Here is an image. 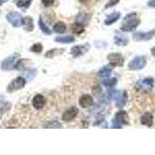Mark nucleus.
I'll return each mask as SVG.
<instances>
[{
	"label": "nucleus",
	"instance_id": "f257e3e1",
	"mask_svg": "<svg viewBox=\"0 0 155 155\" xmlns=\"http://www.w3.org/2000/svg\"><path fill=\"white\" fill-rule=\"evenodd\" d=\"M140 23V19L136 12H130L124 17L120 30L123 32H132L137 29Z\"/></svg>",
	"mask_w": 155,
	"mask_h": 155
},
{
	"label": "nucleus",
	"instance_id": "f03ea898",
	"mask_svg": "<svg viewBox=\"0 0 155 155\" xmlns=\"http://www.w3.org/2000/svg\"><path fill=\"white\" fill-rule=\"evenodd\" d=\"M109 97L112 100L115 101L116 106L120 109L126 106L127 101V93L125 90L120 91V90L113 89L109 92Z\"/></svg>",
	"mask_w": 155,
	"mask_h": 155
},
{
	"label": "nucleus",
	"instance_id": "7ed1b4c3",
	"mask_svg": "<svg viewBox=\"0 0 155 155\" xmlns=\"http://www.w3.org/2000/svg\"><path fill=\"white\" fill-rule=\"evenodd\" d=\"M154 85V79L153 78L147 77L138 80L136 83V88L137 91L143 93L151 92Z\"/></svg>",
	"mask_w": 155,
	"mask_h": 155
},
{
	"label": "nucleus",
	"instance_id": "20e7f679",
	"mask_svg": "<svg viewBox=\"0 0 155 155\" xmlns=\"http://www.w3.org/2000/svg\"><path fill=\"white\" fill-rule=\"evenodd\" d=\"M128 114L125 110H120L116 113L114 119L112 121L113 128H122V125H128Z\"/></svg>",
	"mask_w": 155,
	"mask_h": 155
},
{
	"label": "nucleus",
	"instance_id": "39448f33",
	"mask_svg": "<svg viewBox=\"0 0 155 155\" xmlns=\"http://www.w3.org/2000/svg\"><path fill=\"white\" fill-rule=\"evenodd\" d=\"M147 64V59L144 56H137L128 64V68L130 71H139L143 69Z\"/></svg>",
	"mask_w": 155,
	"mask_h": 155
},
{
	"label": "nucleus",
	"instance_id": "423d86ee",
	"mask_svg": "<svg viewBox=\"0 0 155 155\" xmlns=\"http://www.w3.org/2000/svg\"><path fill=\"white\" fill-rule=\"evenodd\" d=\"M107 59L112 67H124V58L120 53H110L107 56Z\"/></svg>",
	"mask_w": 155,
	"mask_h": 155
},
{
	"label": "nucleus",
	"instance_id": "0eeeda50",
	"mask_svg": "<svg viewBox=\"0 0 155 155\" xmlns=\"http://www.w3.org/2000/svg\"><path fill=\"white\" fill-rule=\"evenodd\" d=\"M19 57V54L15 53L12 55L8 57L7 58H5V60L2 61V62L1 63V68L3 71H10L15 68V65L16 64V62Z\"/></svg>",
	"mask_w": 155,
	"mask_h": 155
},
{
	"label": "nucleus",
	"instance_id": "6e6552de",
	"mask_svg": "<svg viewBox=\"0 0 155 155\" xmlns=\"http://www.w3.org/2000/svg\"><path fill=\"white\" fill-rule=\"evenodd\" d=\"M155 37V29L147 32H136L133 34V39L135 41H148Z\"/></svg>",
	"mask_w": 155,
	"mask_h": 155
},
{
	"label": "nucleus",
	"instance_id": "1a4fd4ad",
	"mask_svg": "<svg viewBox=\"0 0 155 155\" xmlns=\"http://www.w3.org/2000/svg\"><path fill=\"white\" fill-rule=\"evenodd\" d=\"M26 80L22 77H17L14 80H12L9 85L7 87V91L9 92H12L14 91H17L19 89H21L26 85Z\"/></svg>",
	"mask_w": 155,
	"mask_h": 155
},
{
	"label": "nucleus",
	"instance_id": "9d476101",
	"mask_svg": "<svg viewBox=\"0 0 155 155\" xmlns=\"http://www.w3.org/2000/svg\"><path fill=\"white\" fill-rule=\"evenodd\" d=\"M89 49L90 44L88 43L82 44V45H75L71 49V54L72 55L73 58H78L87 53Z\"/></svg>",
	"mask_w": 155,
	"mask_h": 155
},
{
	"label": "nucleus",
	"instance_id": "9b49d317",
	"mask_svg": "<svg viewBox=\"0 0 155 155\" xmlns=\"http://www.w3.org/2000/svg\"><path fill=\"white\" fill-rule=\"evenodd\" d=\"M8 22L12 24V27H19L22 26L23 23V18H22L21 14L18 12H11L6 16Z\"/></svg>",
	"mask_w": 155,
	"mask_h": 155
},
{
	"label": "nucleus",
	"instance_id": "f8f14e48",
	"mask_svg": "<svg viewBox=\"0 0 155 155\" xmlns=\"http://www.w3.org/2000/svg\"><path fill=\"white\" fill-rule=\"evenodd\" d=\"M78 113V109L75 106H72L68 109L62 115V120L64 122L72 121L73 120L76 118Z\"/></svg>",
	"mask_w": 155,
	"mask_h": 155
},
{
	"label": "nucleus",
	"instance_id": "ddd939ff",
	"mask_svg": "<svg viewBox=\"0 0 155 155\" xmlns=\"http://www.w3.org/2000/svg\"><path fill=\"white\" fill-rule=\"evenodd\" d=\"M45 103H46V100H45V98L41 94H37L34 97V99L32 100V104L33 106L35 109L37 110H40V109H43L45 106Z\"/></svg>",
	"mask_w": 155,
	"mask_h": 155
},
{
	"label": "nucleus",
	"instance_id": "4468645a",
	"mask_svg": "<svg viewBox=\"0 0 155 155\" xmlns=\"http://www.w3.org/2000/svg\"><path fill=\"white\" fill-rule=\"evenodd\" d=\"M78 103L81 108L86 109L93 105V99L90 95H84L80 97Z\"/></svg>",
	"mask_w": 155,
	"mask_h": 155
},
{
	"label": "nucleus",
	"instance_id": "2eb2a0df",
	"mask_svg": "<svg viewBox=\"0 0 155 155\" xmlns=\"http://www.w3.org/2000/svg\"><path fill=\"white\" fill-rule=\"evenodd\" d=\"M120 16H121V13H120V12H112V13L108 15L106 19L104 20V24L106 25V26H110V25L116 23V21H118L119 19H120Z\"/></svg>",
	"mask_w": 155,
	"mask_h": 155
},
{
	"label": "nucleus",
	"instance_id": "dca6fc26",
	"mask_svg": "<svg viewBox=\"0 0 155 155\" xmlns=\"http://www.w3.org/2000/svg\"><path fill=\"white\" fill-rule=\"evenodd\" d=\"M140 123L143 125L147 126L148 127H151L153 123V115L150 113H145L143 116H141Z\"/></svg>",
	"mask_w": 155,
	"mask_h": 155
},
{
	"label": "nucleus",
	"instance_id": "f3484780",
	"mask_svg": "<svg viewBox=\"0 0 155 155\" xmlns=\"http://www.w3.org/2000/svg\"><path fill=\"white\" fill-rule=\"evenodd\" d=\"M114 43L117 46L125 47L128 44L129 40L126 36L123 34H116L114 37Z\"/></svg>",
	"mask_w": 155,
	"mask_h": 155
},
{
	"label": "nucleus",
	"instance_id": "a211bd4d",
	"mask_svg": "<svg viewBox=\"0 0 155 155\" xmlns=\"http://www.w3.org/2000/svg\"><path fill=\"white\" fill-rule=\"evenodd\" d=\"M23 26L24 27L25 30L27 32H31L34 30V19L30 16H26L23 18Z\"/></svg>",
	"mask_w": 155,
	"mask_h": 155
},
{
	"label": "nucleus",
	"instance_id": "6ab92c4d",
	"mask_svg": "<svg viewBox=\"0 0 155 155\" xmlns=\"http://www.w3.org/2000/svg\"><path fill=\"white\" fill-rule=\"evenodd\" d=\"M71 31H72L73 34L80 35L85 31V26H84L83 23H80V22H76V23H73L71 25Z\"/></svg>",
	"mask_w": 155,
	"mask_h": 155
},
{
	"label": "nucleus",
	"instance_id": "aec40b11",
	"mask_svg": "<svg viewBox=\"0 0 155 155\" xmlns=\"http://www.w3.org/2000/svg\"><path fill=\"white\" fill-rule=\"evenodd\" d=\"M54 42L60 44H71L74 42L73 36H58L54 38Z\"/></svg>",
	"mask_w": 155,
	"mask_h": 155
},
{
	"label": "nucleus",
	"instance_id": "412c9836",
	"mask_svg": "<svg viewBox=\"0 0 155 155\" xmlns=\"http://www.w3.org/2000/svg\"><path fill=\"white\" fill-rule=\"evenodd\" d=\"M38 26H39V27H40V29H41V31H42L43 34H45V35H48V36L51 35V34H52V31H51V29H50L49 27L47 26L46 23H44V19H43V17L41 16L39 17Z\"/></svg>",
	"mask_w": 155,
	"mask_h": 155
},
{
	"label": "nucleus",
	"instance_id": "4be33fe9",
	"mask_svg": "<svg viewBox=\"0 0 155 155\" xmlns=\"http://www.w3.org/2000/svg\"><path fill=\"white\" fill-rule=\"evenodd\" d=\"M112 74V69L110 68H109L108 66H105V67L102 68V69L99 70V71L98 72V75L99 76L102 78H109Z\"/></svg>",
	"mask_w": 155,
	"mask_h": 155
},
{
	"label": "nucleus",
	"instance_id": "5701e85b",
	"mask_svg": "<svg viewBox=\"0 0 155 155\" xmlns=\"http://www.w3.org/2000/svg\"><path fill=\"white\" fill-rule=\"evenodd\" d=\"M66 29H67V27H66L65 23L62 21H59L56 23L53 27L54 31L59 34H64L66 31Z\"/></svg>",
	"mask_w": 155,
	"mask_h": 155
},
{
	"label": "nucleus",
	"instance_id": "b1692460",
	"mask_svg": "<svg viewBox=\"0 0 155 155\" xmlns=\"http://www.w3.org/2000/svg\"><path fill=\"white\" fill-rule=\"evenodd\" d=\"M64 49L54 48V49H51L50 50V51H47V53L45 54V57H46L47 58H53L54 57L61 54L62 53H64Z\"/></svg>",
	"mask_w": 155,
	"mask_h": 155
},
{
	"label": "nucleus",
	"instance_id": "393cba45",
	"mask_svg": "<svg viewBox=\"0 0 155 155\" xmlns=\"http://www.w3.org/2000/svg\"><path fill=\"white\" fill-rule=\"evenodd\" d=\"M30 63V61L29 59H22L19 60L15 65V68L17 70H23V69L27 68V65Z\"/></svg>",
	"mask_w": 155,
	"mask_h": 155
},
{
	"label": "nucleus",
	"instance_id": "a878e982",
	"mask_svg": "<svg viewBox=\"0 0 155 155\" xmlns=\"http://www.w3.org/2000/svg\"><path fill=\"white\" fill-rule=\"evenodd\" d=\"M32 1H33V0H19V1L16 2V5H17L18 8L26 9L30 6Z\"/></svg>",
	"mask_w": 155,
	"mask_h": 155
},
{
	"label": "nucleus",
	"instance_id": "bb28decb",
	"mask_svg": "<svg viewBox=\"0 0 155 155\" xmlns=\"http://www.w3.org/2000/svg\"><path fill=\"white\" fill-rule=\"evenodd\" d=\"M102 84L106 87H112L115 86L117 84V78H106L104 81H102Z\"/></svg>",
	"mask_w": 155,
	"mask_h": 155
},
{
	"label": "nucleus",
	"instance_id": "cd10ccee",
	"mask_svg": "<svg viewBox=\"0 0 155 155\" xmlns=\"http://www.w3.org/2000/svg\"><path fill=\"white\" fill-rule=\"evenodd\" d=\"M44 128H62V125L59 122L53 120V121L48 122L44 125Z\"/></svg>",
	"mask_w": 155,
	"mask_h": 155
},
{
	"label": "nucleus",
	"instance_id": "c85d7f7f",
	"mask_svg": "<svg viewBox=\"0 0 155 155\" xmlns=\"http://www.w3.org/2000/svg\"><path fill=\"white\" fill-rule=\"evenodd\" d=\"M30 51L37 54L41 53L43 51V45L41 43H36L30 48Z\"/></svg>",
	"mask_w": 155,
	"mask_h": 155
},
{
	"label": "nucleus",
	"instance_id": "c756f323",
	"mask_svg": "<svg viewBox=\"0 0 155 155\" xmlns=\"http://www.w3.org/2000/svg\"><path fill=\"white\" fill-rule=\"evenodd\" d=\"M119 2H120V0H109V2L105 5V8L108 9V8L113 7V6L116 5V4H118Z\"/></svg>",
	"mask_w": 155,
	"mask_h": 155
},
{
	"label": "nucleus",
	"instance_id": "7c9ffc66",
	"mask_svg": "<svg viewBox=\"0 0 155 155\" xmlns=\"http://www.w3.org/2000/svg\"><path fill=\"white\" fill-rule=\"evenodd\" d=\"M41 2L45 7H50L51 5H53L54 0H41Z\"/></svg>",
	"mask_w": 155,
	"mask_h": 155
},
{
	"label": "nucleus",
	"instance_id": "2f4dec72",
	"mask_svg": "<svg viewBox=\"0 0 155 155\" xmlns=\"http://www.w3.org/2000/svg\"><path fill=\"white\" fill-rule=\"evenodd\" d=\"M148 6L151 8H155V0H150L147 3Z\"/></svg>",
	"mask_w": 155,
	"mask_h": 155
},
{
	"label": "nucleus",
	"instance_id": "473e14b6",
	"mask_svg": "<svg viewBox=\"0 0 155 155\" xmlns=\"http://www.w3.org/2000/svg\"><path fill=\"white\" fill-rule=\"evenodd\" d=\"M151 54H152V56L154 57L155 58V46L151 49Z\"/></svg>",
	"mask_w": 155,
	"mask_h": 155
},
{
	"label": "nucleus",
	"instance_id": "72a5a7b5",
	"mask_svg": "<svg viewBox=\"0 0 155 155\" xmlns=\"http://www.w3.org/2000/svg\"><path fill=\"white\" fill-rule=\"evenodd\" d=\"M89 0H80V2H81V3H85V2H88Z\"/></svg>",
	"mask_w": 155,
	"mask_h": 155
},
{
	"label": "nucleus",
	"instance_id": "f704fd0d",
	"mask_svg": "<svg viewBox=\"0 0 155 155\" xmlns=\"http://www.w3.org/2000/svg\"><path fill=\"white\" fill-rule=\"evenodd\" d=\"M2 2H3V0H0V5L2 4Z\"/></svg>",
	"mask_w": 155,
	"mask_h": 155
}]
</instances>
